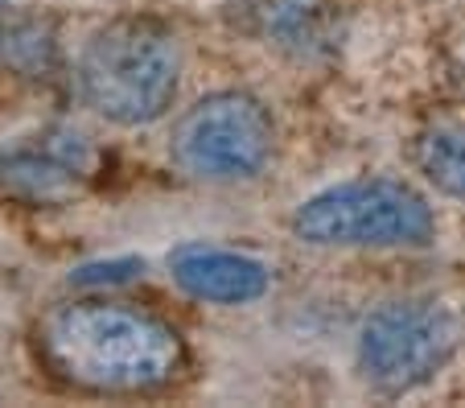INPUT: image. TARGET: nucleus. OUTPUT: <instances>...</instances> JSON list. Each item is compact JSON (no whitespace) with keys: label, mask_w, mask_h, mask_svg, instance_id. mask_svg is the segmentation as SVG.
<instances>
[{"label":"nucleus","mask_w":465,"mask_h":408,"mask_svg":"<svg viewBox=\"0 0 465 408\" xmlns=\"http://www.w3.org/2000/svg\"><path fill=\"white\" fill-rule=\"evenodd\" d=\"M37 363L91 396H153L185 367V343L165 318L128 302H62L34 330Z\"/></svg>","instance_id":"nucleus-1"},{"label":"nucleus","mask_w":465,"mask_h":408,"mask_svg":"<svg viewBox=\"0 0 465 408\" xmlns=\"http://www.w3.org/2000/svg\"><path fill=\"white\" fill-rule=\"evenodd\" d=\"M182 83V45L173 29L149 17H124L87 37L74 66L83 104L124 128L153 124L173 107Z\"/></svg>","instance_id":"nucleus-2"},{"label":"nucleus","mask_w":465,"mask_h":408,"mask_svg":"<svg viewBox=\"0 0 465 408\" xmlns=\"http://www.w3.org/2000/svg\"><path fill=\"white\" fill-rule=\"evenodd\" d=\"M292 235L313 248H424L437 235V214L400 178H354L305 198Z\"/></svg>","instance_id":"nucleus-3"},{"label":"nucleus","mask_w":465,"mask_h":408,"mask_svg":"<svg viewBox=\"0 0 465 408\" xmlns=\"http://www.w3.org/2000/svg\"><path fill=\"white\" fill-rule=\"evenodd\" d=\"M276 149V124L268 107L247 91H214L185 107L173 124L169 153L203 182H247L255 178Z\"/></svg>","instance_id":"nucleus-4"},{"label":"nucleus","mask_w":465,"mask_h":408,"mask_svg":"<svg viewBox=\"0 0 465 408\" xmlns=\"http://www.w3.org/2000/svg\"><path fill=\"white\" fill-rule=\"evenodd\" d=\"M457 351V318L437 302H391L359 334V372L371 388L400 396L424 388Z\"/></svg>","instance_id":"nucleus-5"},{"label":"nucleus","mask_w":465,"mask_h":408,"mask_svg":"<svg viewBox=\"0 0 465 408\" xmlns=\"http://www.w3.org/2000/svg\"><path fill=\"white\" fill-rule=\"evenodd\" d=\"M169 276L177 281L182 294L206 305H247L260 302L272 284L268 264L255 256L231 248H214V244H182L169 252Z\"/></svg>","instance_id":"nucleus-6"},{"label":"nucleus","mask_w":465,"mask_h":408,"mask_svg":"<svg viewBox=\"0 0 465 408\" xmlns=\"http://www.w3.org/2000/svg\"><path fill=\"white\" fill-rule=\"evenodd\" d=\"M416 165L440 194L465 203V133H457V128L424 133L416 141Z\"/></svg>","instance_id":"nucleus-7"},{"label":"nucleus","mask_w":465,"mask_h":408,"mask_svg":"<svg viewBox=\"0 0 465 408\" xmlns=\"http://www.w3.org/2000/svg\"><path fill=\"white\" fill-rule=\"evenodd\" d=\"M144 273V260L136 256H120V260H95V264H83L71 273V284L79 289H104V284H124L132 276Z\"/></svg>","instance_id":"nucleus-8"}]
</instances>
